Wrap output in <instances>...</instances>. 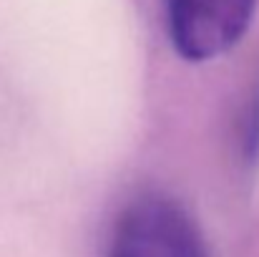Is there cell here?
Listing matches in <instances>:
<instances>
[{"label":"cell","instance_id":"7a4b0ae2","mask_svg":"<svg viewBox=\"0 0 259 257\" xmlns=\"http://www.w3.org/2000/svg\"><path fill=\"white\" fill-rule=\"evenodd\" d=\"M171 48L189 63L232 51L252 25L257 0H161Z\"/></svg>","mask_w":259,"mask_h":257},{"label":"cell","instance_id":"6da1fadb","mask_svg":"<svg viewBox=\"0 0 259 257\" xmlns=\"http://www.w3.org/2000/svg\"><path fill=\"white\" fill-rule=\"evenodd\" d=\"M106 257H211L191 212L164 192L128 199L106 242Z\"/></svg>","mask_w":259,"mask_h":257}]
</instances>
